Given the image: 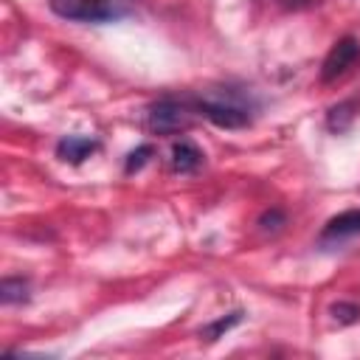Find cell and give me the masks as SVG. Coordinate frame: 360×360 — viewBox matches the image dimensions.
<instances>
[{"instance_id":"cell-1","label":"cell","mask_w":360,"mask_h":360,"mask_svg":"<svg viewBox=\"0 0 360 360\" xmlns=\"http://www.w3.org/2000/svg\"><path fill=\"white\" fill-rule=\"evenodd\" d=\"M194 107L202 118H208L219 129H242L253 121V112H256L253 96L239 87L205 90L200 98H194Z\"/></svg>"},{"instance_id":"cell-2","label":"cell","mask_w":360,"mask_h":360,"mask_svg":"<svg viewBox=\"0 0 360 360\" xmlns=\"http://www.w3.org/2000/svg\"><path fill=\"white\" fill-rule=\"evenodd\" d=\"M138 0H48L51 11L73 22H115L135 11Z\"/></svg>"},{"instance_id":"cell-3","label":"cell","mask_w":360,"mask_h":360,"mask_svg":"<svg viewBox=\"0 0 360 360\" xmlns=\"http://www.w3.org/2000/svg\"><path fill=\"white\" fill-rule=\"evenodd\" d=\"M194 115H200L197 107H194V101L166 96V98H158V101L149 107V112H146V127H149L152 132H158V135H174V132L188 129L191 121H194Z\"/></svg>"},{"instance_id":"cell-4","label":"cell","mask_w":360,"mask_h":360,"mask_svg":"<svg viewBox=\"0 0 360 360\" xmlns=\"http://www.w3.org/2000/svg\"><path fill=\"white\" fill-rule=\"evenodd\" d=\"M357 59H360V42H357L354 37H343V39H338V42L332 45V51L326 53L323 65H321V82L329 84V82L346 76V73L354 68Z\"/></svg>"},{"instance_id":"cell-5","label":"cell","mask_w":360,"mask_h":360,"mask_svg":"<svg viewBox=\"0 0 360 360\" xmlns=\"http://www.w3.org/2000/svg\"><path fill=\"white\" fill-rule=\"evenodd\" d=\"M352 236H360V208H349V211H340L338 217L326 219L318 239H321V245H329V242H343Z\"/></svg>"},{"instance_id":"cell-6","label":"cell","mask_w":360,"mask_h":360,"mask_svg":"<svg viewBox=\"0 0 360 360\" xmlns=\"http://www.w3.org/2000/svg\"><path fill=\"white\" fill-rule=\"evenodd\" d=\"M98 149V141L96 138H84V135H65L59 143H56V155L68 163H82L84 158H90L93 152Z\"/></svg>"},{"instance_id":"cell-7","label":"cell","mask_w":360,"mask_h":360,"mask_svg":"<svg viewBox=\"0 0 360 360\" xmlns=\"http://www.w3.org/2000/svg\"><path fill=\"white\" fill-rule=\"evenodd\" d=\"M200 163H202V152L194 141H188V138L174 141V146H172V169L174 172L188 174V172L200 169Z\"/></svg>"},{"instance_id":"cell-8","label":"cell","mask_w":360,"mask_h":360,"mask_svg":"<svg viewBox=\"0 0 360 360\" xmlns=\"http://www.w3.org/2000/svg\"><path fill=\"white\" fill-rule=\"evenodd\" d=\"M28 281L25 278H3L0 284V301L3 304H22L28 301Z\"/></svg>"},{"instance_id":"cell-9","label":"cell","mask_w":360,"mask_h":360,"mask_svg":"<svg viewBox=\"0 0 360 360\" xmlns=\"http://www.w3.org/2000/svg\"><path fill=\"white\" fill-rule=\"evenodd\" d=\"M239 321H242V312H228V315L217 318L214 323L202 326V329H200V335H205V340H217V338H222L228 329H233Z\"/></svg>"},{"instance_id":"cell-10","label":"cell","mask_w":360,"mask_h":360,"mask_svg":"<svg viewBox=\"0 0 360 360\" xmlns=\"http://www.w3.org/2000/svg\"><path fill=\"white\" fill-rule=\"evenodd\" d=\"M349 110H352V104H338V107H332V110H329V115H326V124H329V129H335V132H343V129L349 127L352 115H354V112H349Z\"/></svg>"},{"instance_id":"cell-11","label":"cell","mask_w":360,"mask_h":360,"mask_svg":"<svg viewBox=\"0 0 360 360\" xmlns=\"http://www.w3.org/2000/svg\"><path fill=\"white\" fill-rule=\"evenodd\" d=\"M332 318L338 321V323H357L360 321V307L357 304H346V301H338V304H332Z\"/></svg>"},{"instance_id":"cell-12","label":"cell","mask_w":360,"mask_h":360,"mask_svg":"<svg viewBox=\"0 0 360 360\" xmlns=\"http://www.w3.org/2000/svg\"><path fill=\"white\" fill-rule=\"evenodd\" d=\"M152 155H155V149H152L149 143H143V146H138L135 152H129V155H127V166H124V169L132 174V172H138V169H141Z\"/></svg>"},{"instance_id":"cell-13","label":"cell","mask_w":360,"mask_h":360,"mask_svg":"<svg viewBox=\"0 0 360 360\" xmlns=\"http://www.w3.org/2000/svg\"><path fill=\"white\" fill-rule=\"evenodd\" d=\"M312 3H318V0H284L287 8H304V6H312Z\"/></svg>"}]
</instances>
